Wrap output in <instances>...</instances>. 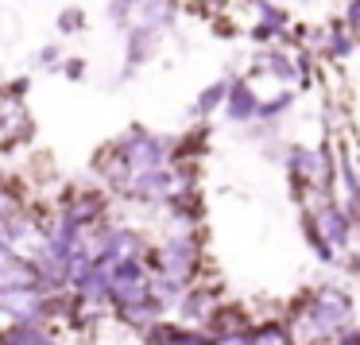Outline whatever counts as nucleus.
Returning <instances> with one entry per match:
<instances>
[{
    "label": "nucleus",
    "mask_w": 360,
    "mask_h": 345,
    "mask_svg": "<svg viewBox=\"0 0 360 345\" xmlns=\"http://www.w3.org/2000/svg\"><path fill=\"white\" fill-rule=\"evenodd\" d=\"M163 314V299L151 291L148 299H140V303H128V306H120V318L124 322H132V326H140V330H148L151 322Z\"/></svg>",
    "instance_id": "10"
},
{
    "label": "nucleus",
    "mask_w": 360,
    "mask_h": 345,
    "mask_svg": "<svg viewBox=\"0 0 360 345\" xmlns=\"http://www.w3.org/2000/svg\"><path fill=\"white\" fill-rule=\"evenodd\" d=\"M148 295H151V275L136 260H117V268H112V291H109L112 303L128 306V303H140Z\"/></svg>",
    "instance_id": "3"
},
{
    "label": "nucleus",
    "mask_w": 360,
    "mask_h": 345,
    "mask_svg": "<svg viewBox=\"0 0 360 345\" xmlns=\"http://www.w3.org/2000/svg\"><path fill=\"white\" fill-rule=\"evenodd\" d=\"M314 225H318V237L329 249H345V244H349V218H345L337 206H321V210L314 213Z\"/></svg>",
    "instance_id": "6"
},
{
    "label": "nucleus",
    "mask_w": 360,
    "mask_h": 345,
    "mask_svg": "<svg viewBox=\"0 0 360 345\" xmlns=\"http://www.w3.org/2000/svg\"><path fill=\"white\" fill-rule=\"evenodd\" d=\"M213 291H186V295H182V318H190V322H198V318H210L213 314Z\"/></svg>",
    "instance_id": "13"
},
{
    "label": "nucleus",
    "mask_w": 360,
    "mask_h": 345,
    "mask_svg": "<svg viewBox=\"0 0 360 345\" xmlns=\"http://www.w3.org/2000/svg\"><path fill=\"white\" fill-rule=\"evenodd\" d=\"M0 310L12 314L16 322H35L55 306H51V299H39L35 287H0Z\"/></svg>",
    "instance_id": "4"
},
{
    "label": "nucleus",
    "mask_w": 360,
    "mask_h": 345,
    "mask_svg": "<svg viewBox=\"0 0 360 345\" xmlns=\"http://www.w3.org/2000/svg\"><path fill=\"white\" fill-rule=\"evenodd\" d=\"M345 24H349L352 32L360 27V0H349V8H345Z\"/></svg>",
    "instance_id": "20"
},
{
    "label": "nucleus",
    "mask_w": 360,
    "mask_h": 345,
    "mask_svg": "<svg viewBox=\"0 0 360 345\" xmlns=\"http://www.w3.org/2000/svg\"><path fill=\"white\" fill-rule=\"evenodd\" d=\"M259 70H267L271 78H279L283 86L298 78V74H295V63H290L287 55H279V51H264V55H259Z\"/></svg>",
    "instance_id": "15"
},
{
    "label": "nucleus",
    "mask_w": 360,
    "mask_h": 345,
    "mask_svg": "<svg viewBox=\"0 0 360 345\" xmlns=\"http://www.w3.org/2000/svg\"><path fill=\"white\" fill-rule=\"evenodd\" d=\"M82 27H86V12L82 8H63L58 12V32L63 35H78Z\"/></svg>",
    "instance_id": "17"
},
{
    "label": "nucleus",
    "mask_w": 360,
    "mask_h": 345,
    "mask_svg": "<svg viewBox=\"0 0 360 345\" xmlns=\"http://www.w3.org/2000/svg\"><path fill=\"white\" fill-rule=\"evenodd\" d=\"M124 4H136V0H124Z\"/></svg>",
    "instance_id": "23"
},
{
    "label": "nucleus",
    "mask_w": 360,
    "mask_h": 345,
    "mask_svg": "<svg viewBox=\"0 0 360 345\" xmlns=\"http://www.w3.org/2000/svg\"><path fill=\"white\" fill-rule=\"evenodd\" d=\"M63 74H66V78L78 82L82 74H86V63H82V58H66V63H63Z\"/></svg>",
    "instance_id": "19"
},
{
    "label": "nucleus",
    "mask_w": 360,
    "mask_h": 345,
    "mask_svg": "<svg viewBox=\"0 0 360 345\" xmlns=\"http://www.w3.org/2000/svg\"><path fill=\"white\" fill-rule=\"evenodd\" d=\"M229 86H233V82H213V86H205L202 94H198V101H194V113L198 117H210V113H217L221 105H225V97H229Z\"/></svg>",
    "instance_id": "14"
},
{
    "label": "nucleus",
    "mask_w": 360,
    "mask_h": 345,
    "mask_svg": "<svg viewBox=\"0 0 360 345\" xmlns=\"http://www.w3.org/2000/svg\"><path fill=\"white\" fill-rule=\"evenodd\" d=\"M337 345H360V330H349V334L337 337Z\"/></svg>",
    "instance_id": "22"
},
{
    "label": "nucleus",
    "mask_w": 360,
    "mask_h": 345,
    "mask_svg": "<svg viewBox=\"0 0 360 345\" xmlns=\"http://www.w3.org/2000/svg\"><path fill=\"white\" fill-rule=\"evenodd\" d=\"M248 330H229V334H217V341H210V345H248Z\"/></svg>",
    "instance_id": "18"
},
{
    "label": "nucleus",
    "mask_w": 360,
    "mask_h": 345,
    "mask_svg": "<svg viewBox=\"0 0 360 345\" xmlns=\"http://www.w3.org/2000/svg\"><path fill=\"white\" fill-rule=\"evenodd\" d=\"M248 345H290V334L283 326H264L248 337Z\"/></svg>",
    "instance_id": "16"
},
{
    "label": "nucleus",
    "mask_w": 360,
    "mask_h": 345,
    "mask_svg": "<svg viewBox=\"0 0 360 345\" xmlns=\"http://www.w3.org/2000/svg\"><path fill=\"white\" fill-rule=\"evenodd\" d=\"M0 345H55V341H51L47 330L32 326V322H16L12 330L0 334Z\"/></svg>",
    "instance_id": "12"
},
{
    "label": "nucleus",
    "mask_w": 360,
    "mask_h": 345,
    "mask_svg": "<svg viewBox=\"0 0 360 345\" xmlns=\"http://www.w3.org/2000/svg\"><path fill=\"white\" fill-rule=\"evenodd\" d=\"M58 55H63L58 47H43V51H39V66H55Z\"/></svg>",
    "instance_id": "21"
},
{
    "label": "nucleus",
    "mask_w": 360,
    "mask_h": 345,
    "mask_svg": "<svg viewBox=\"0 0 360 345\" xmlns=\"http://www.w3.org/2000/svg\"><path fill=\"white\" fill-rule=\"evenodd\" d=\"M349 318H352V299L337 287H326V291H318L310 310L298 318V334H302L306 341H321V337L337 334Z\"/></svg>",
    "instance_id": "1"
},
{
    "label": "nucleus",
    "mask_w": 360,
    "mask_h": 345,
    "mask_svg": "<svg viewBox=\"0 0 360 345\" xmlns=\"http://www.w3.org/2000/svg\"><path fill=\"white\" fill-rule=\"evenodd\" d=\"M290 163H295V171H298V179H306V182H318V187H326L333 175H329V156L326 151H306V148H298L295 156H290Z\"/></svg>",
    "instance_id": "9"
},
{
    "label": "nucleus",
    "mask_w": 360,
    "mask_h": 345,
    "mask_svg": "<svg viewBox=\"0 0 360 345\" xmlns=\"http://www.w3.org/2000/svg\"><path fill=\"white\" fill-rule=\"evenodd\" d=\"M117 156H120V163L128 167V175L159 171V167H167V144L159 140V136H148V132H140V128H132V132L120 140Z\"/></svg>",
    "instance_id": "2"
},
{
    "label": "nucleus",
    "mask_w": 360,
    "mask_h": 345,
    "mask_svg": "<svg viewBox=\"0 0 360 345\" xmlns=\"http://www.w3.org/2000/svg\"><path fill=\"white\" fill-rule=\"evenodd\" d=\"M124 43H128V63L132 66H143L151 55H155V47H159V32H151V27H143V24H128L124 27Z\"/></svg>",
    "instance_id": "7"
},
{
    "label": "nucleus",
    "mask_w": 360,
    "mask_h": 345,
    "mask_svg": "<svg viewBox=\"0 0 360 345\" xmlns=\"http://www.w3.org/2000/svg\"><path fill=\"white\" fill-rule=\"evenodd\" d=\"M229 120H236V125H244V120H256V109H259V101H256V94H252L248 86H229Z\"/></svg>",
    "instance_id": "11"
},
{
    "label": "nucleus",
    "mask_w": 360,
    "mask_h": 345,
    "mask_svg": "<svg viewBox=\"0 0 360 345\" xmlns=\"http://www.w3.org/2000/svg\"><path fill=\"white\" fill-rule=\"evenodd\" d=\"M32 132V120H27V109L16 94H0V148L24 140Z\"/></svg>",
    "instance_id": "5"
},
{
    "label": "nucleus",
    "mask_w": 360,
    "mask_h": 345,
    "mask_svg": "<svg viewBox=\"0 0 360 345\" xmlns=\"http://www.w3.org/2000/svg\"><path fill=\"white\" fill-rule=\"evenodd\" d=\"M136 24L151 27V32H167L174 24V0H136Z\"/></svg>",
    "instance_id": "8"
}]
</instances>
